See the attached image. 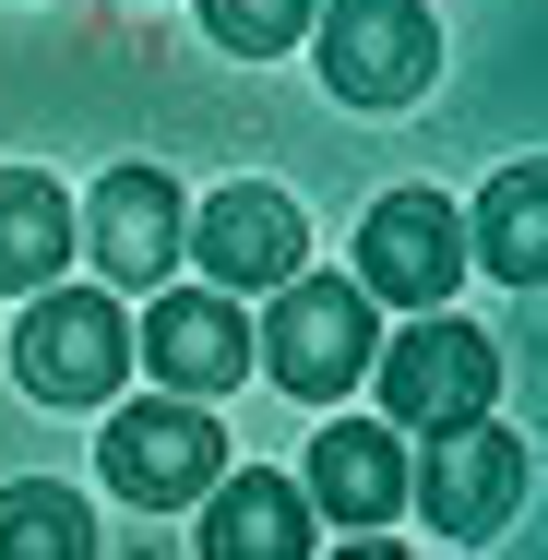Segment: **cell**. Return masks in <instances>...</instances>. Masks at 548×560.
I'll return each instance as SVG.
<instances>
[{
	"mask_svg": "<svg viewBox=\"0 0 548 560\" xmlns=\"http://www.w3.org/2000/svg\"><path fill=\"white\" fill-rule=\"evenodd\" d=\"M96 477H108L119 501H143V513H179V501H203L226 477V430L203 394H155V406H119L108 442H96Z\"/></svg>",
	"mask_w": 548,
	"mask_h": 560,
	"instance_id": "cell-2",
	"label": "cell"
},
{
	"mask_svg": "<svg viewBox=\"0 0 548 560\" xmlns=\"http://www.w3.org/2000/svg\"><path fill=\"white\" fill-rule=\"evenodd\" d=\"M191 262L215 287H287L311 262V215L275 179H226V191H203V215H191Z\"/></svg>",
	"mask_w": 548,
	"mask_h": 560,
	"instance_id": "cell-8",
	"label": "cell"
},
{
	"mask_svg": "<svg viewBox=\"0 0 548 560\" xmlns=\"http://www.w3.org/2000/svg\"><path fill=\"white\" fill-rule=\"evenodd\" d=\"M311 24H323V0H203V36L226 60H287Z\"/></svg>",
	"mask_w": 548,
	"mask_h": 560,
	"instance_id": "cell-16",
	"label": "cell"
},
{
	"mask_svg": "<svg viewBox=\"0 0 548 560\" xmlns=\"http://www.w3.org/2000/svg\"><path fill=\"white\" fill-rule=\"evenodd\" d=\"M84 238H96V262H108L119 287H155L167 262H179V179L167 167H108L96 191H84Z\"/></svg>",
	"mask_w": 548,
	"mask_h": 560,
	"instance_id": "cell-11",
	"label": "cell"
},
{
	"mask_svg": "<svg viewBox=\"0 0 548 560\" xmlns=\"http://www.w3.org/2000/svg\"><path fill=\"white\" fill-rule=\"evenodd\" d=\"M346 382H370V287L358 275H287L275 287V394H346Z\"/></svg>",
	"mask_w": 548,
	"mask_h": 560,
	"instance_id": "cell-4",
	"label": "cell"
},
{
	"mask_svg": "<svg viewBox=\"0 0 548 560\" xmlns=\"http://www.w3.org/2000/svg\"><path fill=\"white\" fill-rule=\"evenodd\" d=\"M489 394H501V346L477 335V323H406V335L382 346V418L394 430H453V418H489Z\"/></svg>",
	"mask_w": 548,
	"mask_h": 560,
	"instance_id": "cell-5",
	"label": "cell"
},
{
	"mask_svg": "<svg viewBox=\"0 0 548 560\" xmlns=\"http://www.w3.org/2000/svg\"><path fill=\"white\" fill-rule=\"evenodd\" d=\"M311 489L299 477H215L203 489V560H299L311 549Z\"/></svg>",
	"mask_w": 548,
	"mask_h": 560,
	"instance_id": "cell-12",
	"label": "cell"
},
{
	"mask_svg": "<svg viewBox=\"0 0 548 560\" xmlns=\"http://www.w3.org/2000/svg\"><path fill=\"white\" fill-rule=\"evenodd\" d=\"M0 560H96V513L60 477H12L0 489Z\"/></svg>",
	"mask_w": 548,
	"mask_h": 560,
	"instance_id": "cell-15",
	"label": "cell"
},
{
	"mask_svg": "<svg viewBox=\"0 0 548 560\" xmlns=\"http://www.w3.org/2000/svg\"><path fill=\"white\" fill-rule=\"evenodd\" d=\"M418 513H430V537H501L513 525V501H525V442L501 430V418H453L430 430V465H418V489H406Z\"/></svg>",
	"mask_w": 548,
	"mask_h": 560,
	"instance_id": "cell-6",
	"label": "cell"
},
{
	"mask_svg": "<svg viewBox=\"0 0 548 560\" xmlns=\"http://www.w3.org/2000/svg\"><path fill=\"white\" fill-rule=\"evenodd\" d=\"M72 262V203L36 167H0V287H48Z\"/></svg>",
	"mask_w": 548,
	"mask_h": 560,
	"instance_id": "cell-14",
	"label": "cell"
},
{
	"mask_svg": "<svg viewBox=\"0 0 548 560\" xmlns=\"http://www.w3.org/2000/svg\"><path fill=\"white\" fill-rule=\"evenodd\" d=\"M358 287L394 299V311H441L465 287V215L441 191H382L358 226Z\"/></svg>",
	"mask_w": 548,
	"mask_h": 560,
	"instance_id": "cell-7",
	"label": "cell"
},
{
	"mask_svg": "<svg viewBox=\"0 0 548 560\" xmlns=\"http://www.w3.org/2000/svg\"><path fill=\"white\" fill-rule=\"evenodd\" d=\"M119 370H131V323H119L108 287H48L24 323H12V382L36 406H108Z\"/></svg>",
	"mask_w": 548,
	"mask_h": 560,
	"instance_id": "cell-1",
	"label": "cell"
},
{
	"mask_svg": "<svg viewBox=\"0 0 548 560\" xmlns=\"http://www.w3.org/2000/svg\"><path fill=\"white\" fill-rule=\"evenodd\" d=\"M323 84L346 108H418L441 72V24L418 0H323Z\"/></svg>",
	"mask_w": 548,
	"mask_h": 560,
	"instance_id": "cell-3",
	"label": "cell"
},
{
	"mask_svg": "<svg viewBox=\"0 0 548 560\" xmlns=\"http://www.w3.org/2000/svg\"><path fill=\"white\" fill-rule=\"evenodd\" d=\"M143 358L167 394H226V382H250V323L226 287H167L143 311Z\"/></svg>",
	"mask_w": 548,
	"mask_h": 560,
	"instance_id": "cell-10",
	"label": "cell"
},
{
	"mask_svg": "<svg viewBox=\"0 0 548 560\" xmlns=\"http://www.w3.org/2000/svg\"><path fill=\"white\" fill-rule=\"evenodd\" d=\"M477 262L501 275V287H548V155L537 167H501L489 191H477Z\"/></svg>",
	"mask_w": 548,
	"mask_h": 560,
	"instance_id": "cell-13",
	"label": "cell"
},
{
	"mask_svg": "<svg viewBox=\"0 0 548 560\" xmlns=\"http://www.w3.org/2000/svg\"><path fill=\"white\" fill-rule=\"evenodd\" d=\"M299 477H311V513L346 525V537H382V525L406 513V489H418V465L394 453V418H334Z\"/></svg>",
	"mask_w": 548,
	"mask_h": 560,
	"instance_id": "cell-9",
	"label": "cell"
}]
</instances>
